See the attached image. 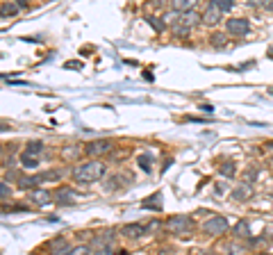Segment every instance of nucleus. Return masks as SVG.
Returning <instances> with one entry per match:
<instances>
[{"label":"nucleus","instance_id":"f257e3e1","mask_svg":"<svg viewBox=\"0 0 273 255\" xmlns=\"http://www.w3.org/2000/svg\"><path fill=\"white\" fill-rule=\"evenodd\" d=\"M105 175V164L100 159H89L73 166V178L78 182H96Z\"/></svg>","mask_w":273,"mask_h":255},{"label":"nucleus","instance_id":"f03ea898","mask_svg":"<svg viewBox=\"0 0 273 255\" xmlns=\"http://www.w3.org/2000/svg\"><path fill=\"white\" fill-rule=\"evenodd\" d=\"M64 175L62 169H52V171H44V173H37V175H30V178H23L21 180V187L23 189H37V185H46V182H55Z\"/></svg>","mask_w":273,"mask_h":255},{"label":"nucleus","instance_id":"7ed1b4c3","mask_svg":"<svg viewBox=\"0 0 273 255\" xmlns=\"http://www.w3.org/2000/svg\"><path fill=\"white\" fill-rule=\"evenodd\" d=\"M203 230H205L207 235H221L228 230V219H223V217H209L203 223Z\"/></svg>","mask_w":273,"mask_h":255},{"label":"nucleus","instance_id":"20e7f679","mask_svg":"<svg viewBox=\"0 0 273 255\" xmlns=\"http://www.w3.org/2000/svg\"><path fill=\"white\" fill-rule=\"evenodd\" d=\"M166 228H169L171 233H176V235L187 233V230L192 228V219L185 217V214H177V217H171L169 221H166Z\"/></svg>","mask_w":273,"mask_h":255},{"label":"nucleus","instance_id":"39448f33","mask_svg":"<svg viewBox=\"0 0 273 255\" xmlns=\"http://www.w3.org/2000/svg\"><path fill=\"white\" fill-rule=\"evenodd\" d=\"M112 146L114 143L110 142V139H98V142H91V143H87V155H91V158H98V155H107L112 150Z\"/></svg>","mask_w":273,"mask_h":255},{"label":"nucleus","instance_id":"423d86ee","mask_svg":"<svg viewBox=\"0 0 273 255\" xmlns=\"http://www.w3.org/2000/svg\"><path fill=\"white\" fill-rule=\"evenodd\" d=\"M225 32L235 34V37H244L248 32V21H244V18H228L225 21Z\"/></svg>","mask_w":273,"mask_h":255},{"label":"nucleus","instance_id":"0eeeda50","mask_svg":"<svg viewBox=\"0 0 273 255\" xmlns=\"http://www.w3.org/2000/svg\"><path fill=\"white\" fill-rule=\"evenodd\" d=\"M48 248H50V255H73V246H71L68 239H64V237L52 239Z\"/></svg>","mask_w":273,"mask_h":255},{"label":"nucleus","instance_id":"6e6552de","mask_svg":"<svg viewBox=\"0 0 273 255\" xmlns=\"http://www.w3.org/2000/svg\"><path fill=\"white\" fill-rule=\"evenodd\" d=\"M30 203H37V205H48V203L52 201V194L48 191V189H32L28 194Z\"/></svg>","mask_w":273,"mask_h":255},{"label":"nucleus","instance_id":"1a4fd4ad","mask_svg":"<svg viewBox=\"0 0 273 255\" xmlns=\"http://www.w3.org/2000/svg\"><path fill=\"white\" fill-rule=\"evenodd\" d=\"M200 21V16L196 14V12H185V14H180V18H177V23H180V30H192L193 25H196V23Z\"/></svg>","mask_w":273,"mask_h":255},{"label":"nucleus","instance_id":"9d476101","mask_svg":"<svg viewBox=\"0 0 273 255\" xmlns=\"http://www.w3.org/2000/svg\"><path fill=\"white\" fill-rule=\"evenodd\" d=\"M221 9L216 7L214 2H209V5H207L205 7V14H203V21L207 23V25H214V23H219L221 21Z\"/></svg>","mask_w":273,"mask_h":255},{"label":"nucleus","instance_id":"9b49d317","mask_svg":"<svg viewBox=\"0 0 273 255\" xmlns=\"http://www.w3.org/2000/svg\"><path fill=\"white\" fill-rule=\"evenodd\" d=\"M121 233H123V237H128V239H139L141 235L146 233V228L139 223H128L121 228Z\"/></svg>","mask_w":273,"mask_h":255},{"label":"nucleus","instance_id":"f8f14e48","mask_svg":"<svg viewBox=\"0 0 273 255\" xmlns=\"http://www.w3.org/2000/svg\"><path fill=\"white\" fill-rule=\"evenodd\" d=\"M73 196H75V191L71 187H59L57 191H55V198H57L62 205H71V203H73Z\"/></svg>","mask_w":273,"mask_h":255},{"label":"nucleus","instance_id":"ddd939ff","mask_svg":"<svg viewBox=\"0 0 273 255\" xmlns=\"http://www.w3.org/2000/svg\"><path fill=\"white\" fill-rule=\"evenodd\" d=\"M41 150H44V142H39V139H34V142H28V146H25V155H30V158L39 159V155H41Z\"/></svg>","mask_w":273,"mask_h":255},{"label":"nucleus","instance_id":"4468645a","mask_svg":"<svg viewBox=\"0 0 273 255\" xmlns=\"http://www.w3.org/2000/svg\"><path fill=\"white\" fill-rule=\"evenodd\" d=\"M251 194H253L251 185H248V182H244V185H239V187L232 191V198H235V201H244V198H248Z\"/></svg>","mask_w":273,"mask_h":255},{"label":"nucleus","instance_id":"2eb2a0df","mask_svg":"<svg viewBox=\"0 0 273 255\" xmlns=\"http://www.w3.org/2000/svg\"><path fill=\"white\" fill-rule=\"evenodd\" d=\"M21 12V7H18V2H2L0 5V14H2V18H7V16H14Z\"/></svg>","mask_w":273,"mask_h":255},{"label":"nucleus","instance_id":"dca6fc26","mask_svg":"<svg viewBox=\"0 0 273 255\" xmlns=\"http://www.w3.org/2000/svg\"><path fill=\"white\" fill-rule=\"evenodd\" d=\"M144 207H146V210H153V207H155V210H162V196L155 194V196H150V198H146V201H144Z\"/></svg>","mask_w":273,"mask_h":255},{"label":"nucleus","instance_id":"f3484780","mask_svg":"<svg viewBox=\"0 0 273 255\" xmlns=\"http://www.w3.org/2000/svg\"><path fill=\"white\" fill-rule=\"evenodd\" d=\"M173 9L180 12V14H185V12H192L193 9V2L192 0H176V2H173Z\"/></svg>","mask_w":273,"mask_h":255},{"label":"nucleus","instance_id":"a211bd4d","mask_svg":"<svg viewBox=\"0 0 273 255\" xmlns=\"http://www.w3.org/2000/svg\"><path fill=\"white\" fill-rule=\"evenodd\" d=\"M212 46H216V48H221V46H225V41H228V34H223V32H216V34H212Z\"/></svg>","mask_w":273,"mask_h":255},{"label":"nucleus","instance_id":"6ab92c4d","mask_svg":"<svg viewBox=\"0 0 273 255\" xmlns=\"http://www.w3.org/2000/svg\"><path fill=\"white\" fill-rule=\"evenodd\" d=\"M235 235L237 237H248V223H246V221H239V223L235 225Z\"/></svg>","mask_w":273,"mask_h":255},{"label":"nucleus","instance_id":"aec40b11","mask_svg":"<svg viewBox=\"0 0 273 255\" xmlns=\"http://www.w3.org/2000/svg\"><path fill=\"white\" fill-rule=\"evenodd\" d=\"M21 164L25 166V169H34V166L39 164V159L30 158V155H25V153H23V155H21Z\"/></svg>","mask_w":273,"mask_h":255},{"label":"nucleus","instance_id":"412c9836","mask_svg":"<svg viewBox=\"0 0 273 255\" xmlns=\"http://www.w3.org/2000/svg\"><path fill=\"white\" fill-rule=\"evenodd\" d=\"M150 153H144V155H139V166L144 169V171H150Z\"/></svg>","mask_w":273,"mask_h":255},{"label":"nucleus","instance_id":"4be33fe9","mask_svg":"<svg viewBox=\"0 0 273 255\" xmlns=\"http://www.w3.org/2000/svg\"><path fill=\"white\" fill-rule=\"evenodd\" d=\"M214 5L221 9V14H225V12L232 9V0H214Z\"/></svg>","mask_w":273,"mask_h":255},{"label":"nucleus","instance_id":"5701e85b","mask_svg":"<svg viewBox=\"0 0 273 255\" xmlns=\"http://www.w3.org/2000/svg\"><path fill=\"white\" fill-rule=\"evenodd\" d=\"M221 173H223V175H228V178H232V175L237 173L235 164H232V162H228V164H223V166H221Z\"/></svg>","mask_w":273,"mask_h":255},{"label":"nucleus","instance_id":"b1692460","mask_svg":"<svg viewBox=\"0 0 273 255\" xmlns=\"http://www.w3.org/2000/svg\"><path fill=\"white\" fill-rule=\"evenodd\" d=\"M148 23H150V25H153L157 32L164 30V23H160V18H155V16H150V18H148Z\"/></svg>","mask_w":273,"mask_h":255},{"label":"nucleus","instance_id":"393cba45","mask_svg":"<svg viewBox=\"0 0 273 255\" xmlns=\"http://www.w3.org/2000/svg\"><path fill=\"white\" fill-rule=\"evenodd\" d=\"M0 194H2V201H7V196H9V187H7V182H2V185H0Z\"/></svg>","mask_w":273,"mask_h":255},{"label":"nucleus","instance_id":"a878e982","mask_svg":"<svg viewBox=\"0 0 273 255\" xmlns=\"http://www.w3.org/2000/svg\"><path fill=\"white\" fill-rule=\"evenodd\" d=\"M94 255H114V251H112V246H107V248H98Z\"/></svg>","mask_w":273,"mask_h":255}]
</instances>
